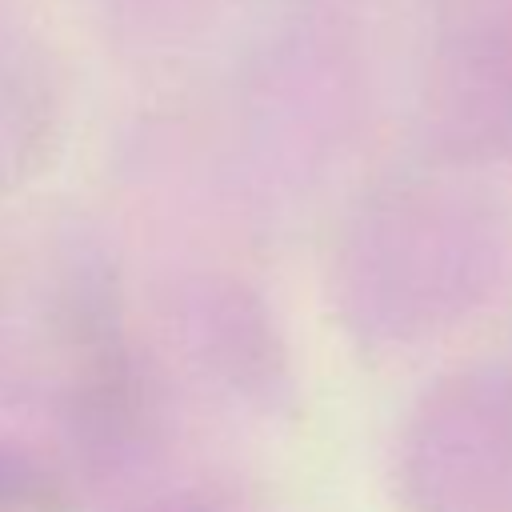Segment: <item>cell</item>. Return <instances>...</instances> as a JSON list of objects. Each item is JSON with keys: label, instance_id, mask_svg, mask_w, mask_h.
<instances>
[{"label": "cell", "instance_id": "obj_1", "mask_svg": "<svg viewBox=\"0 0 512 512\" xmlns=\"http://www.w3.org/2000/svg\"><path fill=\"white\" fill-rule=\"evenodd\" d=\"M48 412L60 440L88 472L140 464L164 432L156 364L124 328L108 272H60L40 304Z\"/></svg>", "mask_w": 512, "mask_h": 512}, {"label": "cell", "instance_id": "obj_2", "mask_svg": "<svg viewBox=\"0 0 512 512\" xmlns=\"http://www.w3.org/2000/svg\"><path fill=\"white\" fill-rule=\"evenodd\" d=\"M420 224L384 220L348 244L328 276L332 308L364 348L420 344L460 324L500 280L496 248L480 232Z\"/></svg>", "mask_w": 512, "mask_h": 512}, {"label": "cell", "instance_id": "obj_3", "mask_svg": "<svg viewBox=\"0 0 512 512\" xmlns=\"http://www.w3.org/2000/svg\"><path fill=\"white\" fill-rule=\"evenodd\" d=\"M408 512H512V364H468L412 404L396 440Z\"/></svg>", "mask_w": 512, "mask_h": 512}, {"label": "cell", "instance_id": "obj_4", "mask_svg": "<svg viewBox=\"0 0 512 512\" xmlns=\"http://www.w3.org/2000/svg\"><path fill=\"white\" fill-rule=\"evenodd\" d=\"M172 324L204 376L264 416L296 408V376L272 308L236 276H192L172 292Z\"/></svg>", "mask_w": 512, "mask_h": 512}, {"label": "cell", "instance_id": "obj_5", "mask_svg": "<svg viewBox=\"0 0 512 512\" xmlns=\"http://www.w3.org/2000/svg\"><path fill=\"white\" fill-rule=\"evenodd\" d=\"M64 504L60 476L40 456L0 436V512H64Z\"/></svg>", "mask_w": 512, "mask_h": 512}, {"label": "cell", "instance_id": "obj_6", "mask_svg": "<svg viewBox=\"0 0 512 512\" xmlns=\"http://www.w3.org/2000/svg\"><path fill=\"white\" fill-rule=\"evenodd\" d=\"M132 512H264V508L248 488L232 480H200V484H184L176 492L152 496Z\"/></svg>", "mask_w": 512, "mask_h": 512}]
</instances>
